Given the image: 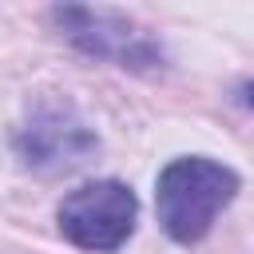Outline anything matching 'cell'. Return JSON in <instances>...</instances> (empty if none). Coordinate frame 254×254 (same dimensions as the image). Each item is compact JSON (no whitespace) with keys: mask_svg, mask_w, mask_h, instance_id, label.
I'll return each mask as SVG.
<instances>
[{"mask_svg":"<svg viewBox=\"0 0 254 254\" xmlns=\"http://www.w3.org/2000/svg\"><path fill=\"white\" fill-rule=\"evenodd\" d=\"M238 103H242V107H250V111H254V79H250V83H242V87H238Z\"/></svg>","mask_w":254,"mask_h":254,"instance_id":"5","label":"cell"},{"mask_svg":"<svg viewBox=\"0 0 254 254\" xmlns=\"http://www.w3.org/2000/svg\"><path fill=\"white\" fill-rule=\"evenodd\" d=\"M12 147L20 155L24 167L56 175V171H71L79 163H87V155L99 151V135L71 111V107H40L16 135Z\"/></svg>","mask_w":254,"mask_h":254,"instance_id":"4","label":"cell"},{"mask_svg":"<svg viewBox=\"0 0 254 254\" xmlns=\"http://www.w3.org/2000/svg\"><path fill=\"white\" fill-rule=\"evenodd\" d=\"M52 20L67 36V44H75L79 52H87L95 60H115L119 67H131V71L163 67L159 44L147 40L143 32H135V24L127 16H119V12L67 4V8H52Z\"/></svg>","mask_w":254,"mask_h":254,"instance_id":"3","label":"cell"},{"mask_svg":"<svg viewBox=\"0 0 254 254\" xmlns=\"http://www.w3.org/2000/svg\"><path fill=\"white\" fill-rule=\"evenodd\" d=\"M238 175L206 155L171 159L155 179V210L167 238L194 246L210 234L214 218L234 202Z\"/></svg>","mask_w":254,"mask_h":254,"instance_id":"1","label":"cell"},{"mask_svg":"<svg viewBox=\"0 0 254 254\" xmlns=\"http://www.w3.org/2000/svg\"><path fill=\"white\" fill-rule=\"evenodd\" d=\"M135 214H139V198L127 183L95 179V183H83L71 194H64L56 222L71 246L91 250V254H111L131 238Z\"/></svg>","mask_w":254,"mask_h":254,"instance_id":"2","label":"cell"}]
</instances>
